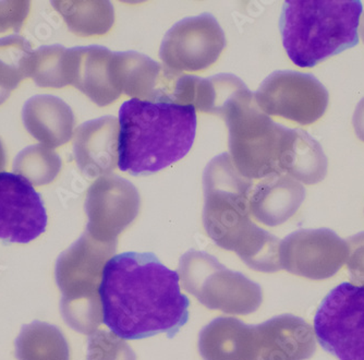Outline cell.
<instances>
[{
    "instance_id": "1",
    "label": "cell",
    "mask_w": 364,
    "mask_h": 360,
    "mask_svg": "<svg viewBox=\"0 0 364 360\" xmlns=\"http://www.w3.org/2000/svg\"><path fill=\"white\" fill-rule=\"evenodd\" d=\"M178 272L152 253H124L106 262L98 290L103 323L128 341L175 337L189 320L190 302Z\"/></svg>"
},
{
    "instance_id": "2",
    "label": "cell",
    "mask_w": 364,
    "mask_h": 360,
    "mask_svg": "<svg viewBox=\"0 0 364 360\" xmlns=\"http://www.w3.org/2000/svg\"><path fill=\"white\" fill-rule=\"evenodd\" d=\"M252 186L251 179L239 173L230 155L213 159L204 171V226L216 245L238 253L251 269L279 271L283 269L280 240L250 218Z\"/></svg>"
},
{
    "instance_id": "3",
    "label": "cell",
    "mask_w": 364,
    "mask_h": 360,
    "mask_svg": "<svg viewBox=\"0 0 364 360\" xmlns=\"http://www.w3.org/2000/svg\"><path fill=\"white\" fill-rule=\"evenodd\" d=\"M196 124L192 106L131 98L119 110L118 167L146 176L171 166L191 150Z\"/></svg>"
},
{
    "instance_id": "4",
    "label": "cell",
    "mask_w": 364,
    "mask_h": 360,
    "mask_svg": "<svg viewBox=\"0 0 364 360\" xmlns=\"http://www.w3.org/2000/svg\"><path fill=\"white\" fill-rule=\"evenodd\" d=\"M363 6L357 0H288L279 28L288 57L300 68H312L359 43Z\"/></svg>"
},
{
    "instance_id": "5",
    "label": "cell",
    "mask_w": 364,
    "mask_h": 360,
    "mask_svg": "<svg viewBox=\"0 0 364 360\" xmlns=\"http://www.w3.org/2000/svg\"><path fill=\"white\" fill-rule=\"evenodd\" d=\"M223 118L229 129L231 159L241 175L249 179L287 175L296 129L274 122L257 106L251 92Z\"/></svg>"
},
{
    "instance_id": "6",
    "label": "cell",
    "mask_w": 364,
    "mask_h": 360,
    "mask_svg": "<svg viewBox=\"0 0 364 360\" xmlns=\"http://www.w3.org/2000/svg\"><path fill=\"white\" fill-rule=\"evenodd\" d=\"M179 273L186 290L208 308L247 314L261 306V286L227 269L208 253L188 251L180 259Z\"/></svg>"
},
{
    "instance_id": "7",
    "label": "cell",
    "mask_w": 364,
    "mask_h": 360,
    "mask_svg": "<svg viewBox=\"0 0 364 360\" xmlns=\"http://www.w3.org/2000/svg\"><path fill=\"white\" fill-rule=\"evenodd\" d=\"M314 332L339 360H364V286L346 282L331 290L316 311Z\"/></svg>"
},
{
    "instance_id": "8",
    "label": "cell",
    "mask_w": 364,
    "mask_h": 360,
    "mask_svg": "<svg viewBox=\"0 0 364 360\" xmlns=\"http://www.w3.org/2000/svg\"><path fill=\"white\" fill-rule=\"evenodd\" d=\"M257 106L267 116L300 125L318 122L326 112L329 95L314 75L276 71L262 82L255 93Z\"/></svg>"
},
{
    "instance_id": "9",
    "label": "cell",
    "mask_w": 364,
    "mask_h": 360,
    "mask_svg": "<svg viewBox=\"0 0 364 360\" xmlns=\"http://www.w3.org/2000/svg\"><path fill=\"white\" fill-rule=\"evenodd\" d=\"M226 47L223 28L214 16L186 18L164 36L159 56L169 70L200 71L216 63Z\"/></svg>"
},
{
    "instance_id": "10",
    "label": "cell",
    "mask_w": 364,
    "mask_h": 360,
    "mask_svg": "<svg viewBox=\"0 0 364 360\" xmlns=\"http://www.w3.org/2000/svg\"><path fill=\"white\" fill-rule=\"evenodd\" d=\"M280 263L294 275L326 280L343 268L348 243L331 229H301L280 241Z\"/></svg>"
},
{
    "instance_id": "11",
    "label": "cell",
    "mask_w": 364,
    "mask_h": 360,
    "mask_svg": "<svg viewBox=\"0 0 364 360\" xmlns=\"http://www.w3.org/2000/svg\"><path fill=\"white\" fill-rule=\"evenodd\" d=\"M87 233L101 241H117L118 235L136 220L140 196L130 181L119 176L98 178L87 192Z\"/></svg>"
},
{
    "instance_id": "12",
    "label": "cell",
    "mask_w": 364,
    "mask_h": 360,
    "mask_svg": "<svg viewBox=\"0 0 364 360\" xmlns=\"http://www.w3.org/2000/svg\"><path fill=\"white\" fill-rule=\"evenodd\" d=\"M46 226V208L32 184L19 174L0 173V240L28 243Z\"/></svg>"
},
{
    "instance_id": "13",
    "label": "cell",
    "mask_w": 364,
    "mask_h": 360,
    "mask_svg": "<svg viewBox=\"0 0 364 360\" xmlns=\"http://www.w3.org/2000/svg\"><path fill=\"white\" fill-rule=\"evenodd\" d=\"M252 360H306L316 351L312 327L291 314L252 325Z\"/></svg>"
},
{
    "instance_id": "14",
    "label": "cell",
    "mask_w": 364,
    "mask_h": 360,
    "mask_svg": "<svg viewBox=\"0 0 364 360\" xmlns=\"http://www.w3.org/2000/svg\"><path fill=\"white\" fill-rule=\"evenodd\" d=\"M114 82L118 90L141 101L171 102L176 81L175 71L136 52L114 53Z\"/></svg>"
},
{
    "instance_id": "15",
    "label": "cell",
    "mask_w": 364,
    "mask_h": 360,
    "mask_svg": "<svg viewBox=\"0 0 364 360\" xmlns=\"http://www.w3.org/2000/svg\"><path fill=\"white\" fill-rule=\"evenodd\" d=\"M114 53L103 46L69 49L70 85L83 92L96 105L106 106L117 101L122 92L114 75Z\"/></svg>"
},
{
    "instance_id": "16",
    "label": "cell",
    "mask_w": 364,
    "mask_h": 360,
    "mask_svg": "<svg viewBox=\"0 0 364 360\" xmlns=\"http://www.w3.org/2000/svg\"><path fill=\"white\" fill-rule=\"evenodd\" d=\"M119 122L112 116L90 120L75 131V155L77 165L90 177L114 171L119 159Z\"/></svg>"
},
{
    "instance_id": "17",
    "label": "cell",
    "mask_w": 364,
    "mask_h": 360,
    "mask_svg": "<svg viewBox=\"0 0 364 360\" xmlns=\"http://www.w3.org/2000/svg\"><path fill=\"white\" fill-rule=\"evenodd\" d=\"M304 198L306 189L294 178L269 176L251 190L250 212L264 225L278 226L296 214Z\"/></svg>"
},
{
    "instance_id": "18",
    "label": "cell",
    "mask_w": 364,
    "mask_h": 360,
    "mask_svg": "<svg viewBox=\"0 0 364 360\" xmlns=\"http://www.w3.org/2000/svg\"><path fill=\"white\" fill-rule=\"evenodd\" d=\"M22 118L31 136L50 149L65 144L73 138L75 115L68 104L56 96L30 98L24 104Z\"/></svg>"
},
{
    "instance_id": "19",
    "label": "cell",
    "mask_w": 364,
    "mask_h": 360,
    "mask_svg": "<svg viewBox=\"0 0 364 360\" xmlns=\"http://www.w3.org/2000/svg\"><path fill=\"white\" fill-rule=\"evenodd\" d=\"M251 325L218 318L202 330L198 349L204 360H251Z\"/></svg>"
},
{
    "instance_id": "20",
    "label": "cell",
    "mask_w": 364,
    "mask_h": 360,
    "mask_svg": "<svg viewBox=\"0 0 364 360\" xmlns=\"http://www.w3.org/2000/svg\"><path fill=\"white\" fill-rule=\"evenodd\" d=\"M71 32L79 36H104L114 26L109 1H52Z\"/></svg>"
},
{
    "instance_id": "21",
    "label": "cell",
    "mask_w": 364,
    "mask_h": 360,
    "mask_svg": "<svg viewBox=\"0 0 364 360\" xmlns=\"http://www.w3.org/2000/svg\"><path fill=\"white\" fill-rule=\"evenodd\" d=\"M28 77L42 88L58 89L70 85L69 49L56 44L34 51L28 61Z\"/></svg>"
},
{
    "instance_id": "22",
    "label": "cell",
    "mask_w": 364,
    "mask_h": 360,
    "mask_svg": "<svg viewBox=\"0 0 364 360\" xmlns=\"http://www.w3.org/2000/svg\"><path fill=\"white\" fill-rule=\"evenodd\" d=\"M32 53L30 43L22 36L0 38V105L28 77V61Z\"/></svg>"
},
{
    "instance_id": "23",
    "label": "cell",
    "mask_w": 364,
    "mask_h": 360,
    "mask_svg": "<svg viewBox=\"0 0 364 360\" xmlns=\"http://www.w3.org/2000/svg\"><path fill=\"white\" fill-rule=\"evenodd\" d=\"M60 167L58 154L44 144L26 147L14 162V171L36 185L50 183Z\"/></svg>"
},
{
    "instance_id": "24",
    "label": "cell",
    "mask_w": 364,
    "mask_h": 360,
    "mask_svg": "<svg viewBox=\"0 0 364 360\" xmlns=\"http://www.w3.org/2000/svg\"><path fill=\"white\" fill-rule=\"evenodd\" d=\"M120 339L103 331L94 333L89 341V360H136L130 347Z\"/></svg>"
},
{
    "instance_id": "25",
    "label": "cell",
    "mask_w": 364,
    "mask_h": 360,
    "mask_svg": "<svg viewBox=\"0 0 364 360\" xmlns=\"http://www.w3.org/2000/svg\"><path fill=\"white\" fill-rule=\"evenodd\" d=\"M30 11L28 1H0V32L21 28Z\"/></svg>"
},
{
    "instance_id": "26",
    "label": "cell",
    "mask_w": 364,
    "mask_h": 360,
    "mask_svg": "<svg viewBox=\"0 0 364 360\" xmlns=\"http://www.w3.org/2000/svg\"><path fill=\"white\" fill-rule=\"evenodd\" d=\"M348 243L347 268L353 281L364 286V233L351 237Z\"/></svg>"
},
{
    "instance_id": "27",
    "label": "cell",
    "mask_w": 364,
    "mask_h": 360,
    "mask_svg": "<svg viewBox=\"0 0 364 360\" xmlns=\"http://www.w3.org/2000/svg\"><path fill=\"white\" fill-rule=\"evenodd\" d=\"M353 124L358 138L364 142V98H362L355 108Z\"/></svg>"
},
{
    "instance_id": "28",
    "label": "cell",
    "mask_w": 364,
    "mask_h": 360,
    "mask_svg": "<svg viewBox=\"0 0 364 360\" xmlns=\"http://www.w3.org/2000/svg\"><path fill=\"white\" fill-rule=\"evenodd\" d=\"M5 150H4L3 143L0 141V171L5 166Z\"/></svg>"
},
{
    "instance_id": "29",
    "label": "cell",
    "mask_w": 364,
    "mask_h": 360,
    "mask_svg": "<svg viewBox=\"0 0 364 360\" xmlns=\"http://www.w3.org/2000/svg\"><path fill=\"white\" fill-rule=\"evenodd\" d=\"M361 36L364 41V16H363V20H362V22H361Z\"/></svg>"
}]
</instances>
